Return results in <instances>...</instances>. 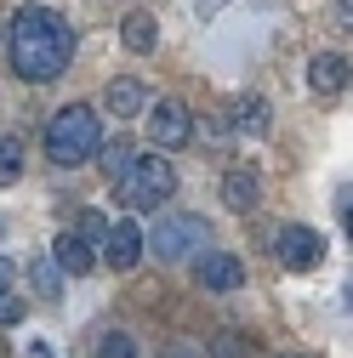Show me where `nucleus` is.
<instances>
[{
  "mask_svg": "<svg viewBox=\"0 0 353 358\" xmlns=\"http://www.w3.org/2000/svg\"><path fill=\"white\" fill-rule=\"evenodd\" d=\"M74 57V29L52 6H18L12 12V74L29 85H46Z\"/></svg>",
  "mask_w": 353,
  "mask_h": 358,
  "instance_id": "1",
  "label": "nucleus"
},
{
  "mask_svg": "<svg viewBox=\"0 0 353 358\" xmlns=\"http://www.w3.org/2000/svg\"><path fill=\"white\" fill-rule=\"evenodd\" d=\"M114 194L125 210H154L176 194V165L165 154H137V165L125 171V182H114Z\"/></svg>",
  "mask_w": 353,
  "mask_h": 358,
  "instance_id": "3",
  "label": "nucleus"
},
{
  "mask_svg": "<svg viewBox=\"0 0 353 358\" xmlns=\"http://www.w3.org/2000/svg\"><path fill=\"white\" fill-rule=\"evenodd\" d=\"M194 273H200V285H205V290H240V285H245V262H240V256H228V250H205Z\"/></svg>",
  "mask_w": 353,
  "mask_h": 358,
  "instance_id": "8",
  "label": "nucleus"
},
{
  "mask_svg": "<svg viewBox=\"0 0 353 358\" xmlns=\"http://www.w3.org/2000/svg\"><path fill=\"white\" fill-rule=\"evenodd\" d=\"M103 262L114 267V273H131V267L143 262V228H137L131 216L109 222V239H103Z\"/></svg>",
  "mask_w": 353,
  "mask_h": 358,
  "instance_id": "7",
  "label": "nucleus"
},
{
  "mask_svg": "<svg viewBox=\"0 0 353 358\" xmlns=\"http://www.w3.org/2000/svg\"><path fill=\"white\" fill-rule=\"evenodd\" d=\"M347 57L342 52H319L314 63H307V85H314L319 97H336V92H347Z\"/></svg>",
  "mask_w": 353,
  "mask_h": 358,
  "instance_id": "10",
  "label": "nucleus"
},
{
  "mask_svg": "<svg viewBox=\"0 0 353 358\" xmlns=\"http://www.w3.org/2000/svg\"><path fill=\"white\" fill-rule=\"evenodd\" d=\"M205 358H245V341L228 330V336H216V341H211V352H205Z\"/></svg>",
  "mask_w": 353,
  "mask_h": 358,
  "instance_id": "20",
  "label": "nucleus"
},
{
  "mask_svg": "<svg viewBox=\"0 0 353 358\" xmlns=\"http://www.w3.org/2000/svg\"><path fill=\"white\" fill-rule=\"evenodd\" d=\"M97 358H137V341H131L125 330H103V341H97Z\"/></svg>",
  "mask_w": 353,
  "mask_h": 358,
  "instance_id": "18",
  "label": "nucleus"
},
{
  "mask_svg": "<svg viewBox=\"0 0 353 358\" xmlns=\"http://www.w3.org/2000/svg\"><path fill=\"white\" fill-rule=\"evenodd\" d=\"M23 307H29V301H18V296L6 290V296H0V324H18V319H23Z\"/></svg>",
  "mask_w": 353,
  "mask_h": 358,
  "instance_id": "21",
  "label": "nucleus"
},
{
  "mask_svg": "<svg viewBox=\"0 0 353 358\" xmlns=\"http://www.w3.org/2000/svg\"><path fill=\"white\" fill-rule=\"evenodd\" d=\"M160 358H205V347H188V341H171Z\"/></svg>",
  "mask_w": 353,
  "mask_h": 358,
  "instance_id": "22",
  "label": "nucleus"
},
{
  "mask_svg": "<svg viewBox=\"0 0 353 358\" xmlns=\"http://www.w3.org/2000/svg\"><path fill=\"white\" fill-rule=\"evenodd\" d=\"M23 159H29L23 137H0V188H12L18 176H23Z\"/></svg>",
  "mask_w": 353,
  "mask_h": 358,
  "instance_id": "15",
  "label": "nucleus"
},
{
  "mask_svg": "<svg viewBox=\"0 0 353 358\" xmlns=\"http://www.w3.org/2000/svg\"><path fill=\"white\" fill-rule=\"evenodd\" d=\"M52 267H57V273H74V279H80V273H92V267H97V250L85 245L80 234L63 228V234L52 239Z\"/></svg>",
  "mask_w": 353,
  "mask_h": 358,
  "instance_id": "9",
  "label": "nucleus"
},
{
  "mask_svg": "<svg viewBox=\"0 0 353 358\" xmlns=\"http://www.w3.org/2000/svg\"><path fill=\"white\" fill-rule=\"evenodd\" d=\"M120 40H125V52H137V57H148V52L160 46V23H154L148 12H131V17L120 23Z\"/></svg>",
  "mask_w": 353,
  "mask_h": 358,
  "instance_id": "12",
  "label": "nucleus"
},
{
  "mask_svg": "<svg viewBox=\"0 0 353 358\" xmlns=\"http://www.w3.org/2000/svg\"><path fill=\"white\" fill-rule=\"evenodd\" d=\"M274 256L291 267V273H307V267H319L325 239L314 228H302V222H291V228H279V239H274Z\"/></svg>",
  "mask_w": 353,
  "mask_h": 358,
  "instance_id": "6",
  "label": "nucleus"
},
{
  "mask_svg": "<svg viewBox=\"0 0 353 358\" xmlns=\"http://www.w3.org/2000/svg\"><path fill=\"white\" fill-rule=\"evenodd\" d=\"M256 199H262L256 171H245V165H240V171H228V176H223V205H228V210H251Z\"/></svg>",
  "mask_w": 353,
  "mask_h": 358,
  "instance_id": "11",
  "label": "nucleus"
},
{
  "mask_svg": "<svg viewBox=\"0 0 353 358\" xmlns=\"http://www.w3.org/2000/svg\"><path fill=\"white\" fill-rule=\"evenodd\" d=\"M12 273H18V267H12V256H0V296L12 290Z\"/></svg>",
  "mask_w": 353,
  "mask_h": 358,
  "instance_id": "23",
  "label": "nucleus"
},
{
  "mask_svg": "<svg viewBox=\"0 0 353 358\" xmlns=\"http://www.w3.org/2000/svg\"><path fill=\"white\" fill-rule=\"evenodd\" d=\"M240 131H251V137L268 131V103H262V97H245L240 103Z\"/></svg>",
  "mask_w": 353,
  "mask_h": 358,
  "instance_id": "17",
  "label": "nucleus"
},
{
  "mask_svg": "<svg viewBox=\"0 0 353 358\" xmlns=\"http://www.w3.org/2000/svg\"><path fill=\"white\" fill-rule=\"evenodd\" d=\"M205 239H211L205 216H188V210H176V216H160V222H154V234H148L143 245H148L160 262H183V256H194Z\"/></svg>",
  "mask_w": 353,
  "mask_h": 358,
  "instance_id": "4",
  "label": "nucleus"
},
{
  "mask_svg": "<svg viewBox=\"0 0 353 358\" xmlns=\"http://www.w3.org/2000/svg\"><path fill=\"white\" fill-rule=\"evenodd\" d=\"M97 143H103V120H97L92 103H69V108H57L52 125H46V159L63 165V171L85 165V159L97 154Z\"/></svg>",
  "mask_w": 353,
  "mask_h": 358,
  "instance_id": "2",
  "label": "nucleus"
},
{
  "mask_svg": "<svg viewBox=\"0 0 353 358\" xmlns=\"http://www.w3.org/2000/svg\"><path fill=\"white\" fill-rule=\"evenodd\" d=\"M143 85L137 80H109V92H103V108L114 114V120H131V114H143Z\"/></svg>",
  "mask_w": 353,
  "mask_h": 358,
  "instance_id": "13",
  "label": "nucleus"
},
{
  "mask_svg": "<svg viewBox=\"0 0 353 358\" xmlns=\"http://www.w3.org/2000/svg\"><path fill=\"white\" fill-rule=\"evenodd\" d=\"M148 137H154L160 154L188 148V143H194V120H188V108L176 103V97H160V103L148 108Z\"/></svg>",
  "mask_w": 353,
  "mask_h": 358,
  "instance_id": "5",
  "label": "nucleus"
},
{
  "mask_svg": "<svg viewBox=\"0 0 353 358\" xmlns=\"http://www.w3.org/2000/svg\"><path fill=\"white\" fill-rule=\"evenodd\" d=\"M34 290H40V301H57V296H63V279H57L52 256H40V262H34Z\"/></svg>",
  "mask_w": 353,
  "mask_h": 358,
  "instance_id": "16",
  "label": "nucleus"
},
{
  "mask_svg": "<svg viewBox=\"0 0 353 358\" xmlns=\"http://www.w3.org/2000/svg\"><path fill=\"white\" fill-rule=\"evenodd\" d=\"M97 159H103V176H109V182H125V171L137 165V143H131V137L97 143Z\"/></svg>",
  "mask_w": 353,
  "mask_h": 358,
  "instance_id": "14",
  "label": "nucleus"
},
{
  "mask_svg": "<svg viewBox=\"0 0 353 358\" xmlns=\"http://www.w3.org/2000/svg\"><path fill=\"white\" fill-rule=\"evenodd\" d=\"M74 234H80L85 245H92V250H97V245L109 239V216H103V210H85V216H80V228H74Z\"/></svg>",
  "mask_w": 353,
  "mask_h": 358,
  "instance_id": "19",
  "label": "nucleus"
}]
</instances>
